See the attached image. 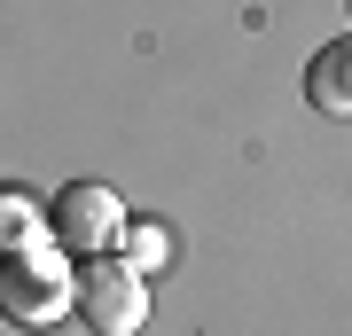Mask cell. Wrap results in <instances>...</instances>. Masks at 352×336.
<instances>
[{
  "label": "cell",
  "instance_id": "1",
  "mask_svg": "<svg viewBox=\"0 0 352 336\" xmlns=\"http://www.w3.org/2000/svg\"><path fill=\"white\" fill-rule=\"evenodd\" d=\"M71 250L63 243H39V250H16L8 258V282H0V313L24 328H55L78 298V274H63Z\"/></svg>",
  "mask_w": 352,
  "mask_h": 336
},
{
  "label": "cell",
  "instance_id": "2",
  "mask_svg": "<svg viewBox=\"0 0 352 336\" xmlns=\"http://www.w3.org/2000/svg\"><path fill=\"white\" fill-rule=\"evenodd\" d=\"M78 321L94 336H141V321H149V274H133L118 258H87V274H78Z\"/></svg>",
  "mask_w": 352,
  "mask_h": 336
},
{
  "label": "cell",
  "instance_id": "3",
  "mask_svg": "<svg viewBox=\"0 0 352 336\" xmlns=\"http://www.w3.org/2000/svg\"><path fill=\"white\" fill-rule=\"evenodd\" d=\"M55 243H63L71 250V258H78V250H87V258H94V250H110V243H126V196H118V188H102V180H71L63 188V196H55Z\"/></svg>",
  "mask_w": 352,
  "mask_h": 336
},
{
  "label": "cell",
  "instance_id": "4",
  "mask_svg": "<svg viewBox=\"0 0 352 336\" xmlns=\"http://www.w3.org/2000/svg\"><path fill=\"white\" fill-rule=\"evenodd\" d=\"M305 102L321 117H352V39H329V47L305 63Z\"/></svg>",
  "mask_w": 352,
  "mask_h": 336
},
{
  "label": "cell",
  "instance_id": "5",
  "mask_svg": "<svg viewBox=\"0 0 352 336\" xmlns=\"http://www.w3.org/2000/svg\"><path fill=\"white\" fill-rule=\"evenodd\" d=\"M0 235H8V258H16V250L55 243V219H39V203L24 196V188H8V196H0Z\"/></svg>",
  "mask_w": 352,
  "mask_h": 336
},
{
  "label": "cell",
  "instance_id": "6",
  "mask_svg": "<svg viewBox=\"0 0 352 336\" xmlns=\"http://www.w3.org/2000/svg\"><path fill=\"white\" fill-rule=\"evenodd\" d=\"M126 266H133V274H173V227L133 219L126 227Z\"/></svg>",
  "mask_w": 352,
  "mask_h": 336
}]
</instances>
